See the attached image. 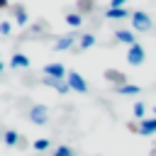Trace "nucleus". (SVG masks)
<instances>
[{"label": "nucleus", "instance_id": "obj_1", "mask_svg": "<svg viewBox=\"0 0 156 156\" xmlns=\"http://www.w3.org/2000/svg\"><path fill=\"white\" fill-rule=\"evenodd\" d=\"M132 24H134L136 32H149V29H151V20H149V15L141 12V10L132 12Z\"/></svg>", "mask_w": 156, "mask_h": 156}, {"label": "nucleus", "instance_id": "obj_2", "mask_svg": "<svg viewBox=\"0 0 156 156\" xmlns=\"http://www.w3.org/2000/svg\"><path fill=\"white\" fill-rule=\"evenodd\" d=\"M66 83H68L71 90H78V93H85V90H88V83L83 80V76H80L78 71H71V73L66 76Z\"/></svg>", "mask_w": 156, "mask_h": 156}, {"label": "nucleus", "instance_id": "obj_3", "mask_svg": "<svg viewBox=\"0 0 156 156\" xmlns=\"http://www.w3.org/2000/svg\"><path fill=\"white\" fill-rule=\"evenodd\" d=\"M44 76L46 78H58V80H66V68L61 66V63H46L44 66Z\"/></svg>", "mask_w": 156, "mask_h": 156}, {"label": "nucleus", "instance_id": "obj_4", "mask_svg": "<svg viewBox=\"0 0 156 156\" xmlns=\"http://www.w3.org/2000/svg\"><path fill=\"white\" fill-rule=\"evenodd\" d=\"M127 61H129L132 66H139V63H144V46H141V44H134V46H129Z\"/></svg>", "mask_w": 156, "mask_h": 156}, {"label": "nucleus", "instance_id": "obj_5", "mask_svg": "<svg viewBox=\"0 0 156 156\" xmlns=\"http://www.w3.org/2000/svg\"><path fill=\"white\" fill-rule=\"evenodd\" d=\"M136 132H139L141 136H151V134H156V117L141 119V122H139V127H136Z\"/></svg>", "mask_w": 156, "mask_h": 156}, {"label": "nucleus", "instance_id": "obj_6", "mask_svg": "<svg viewBox=\"0 0 156 156\" xmlns=\"http://www.w3.org/2000/svg\"><path fill=\"white\" fill-rule=\"evenodd\" d=\"M46 115H49V112H46L44 105H34V107L29 110V119H32L34 124H44V122H46Z\"/></svg>", "mask_w": 156, "mask_h": 156}, {"label": "nucleus", "instance_id": "obj_7", "mask_svg": "<svg viewBox=\"0 0 156 156\" xmlns=\"http://www.w3.org/2000/svg\"><path fill=\"white\" fill-rule=\"evenodd\" d=\"M41 83L44 85H49V88H54V90H58L61 95H66L71 88H68V83L66 80H58V78H41Z\"/></svg>", "mask_w": 156, "mask_h": 156}, {"label": "nucleus", "instance_id": "obj_8", "mask_svg": "<svg viewBox=\"0 0 156 156\" xmlns=\"http://www.w3.org/2000/svg\"><path fill=\"white\" fill-rule=\"evenodd\" d=\"M115 39H117V41H124V44H129V46L139 44V41H136V37H134V32H129V29H117Z\"/></svg>", "mask_w": 156, "mask_h": 156}, {"label": "nucleus", "instance_id": "obj_9", "mask_svg": "<svg viewBox=\"0 0 156 156\" xmlns=\"http://www.w3.org/2000/svg\"><path fill=\"white\" fill-rule=\"evenodd\" d=\"M73 41H76V37H73V34H66V37H61V39L54 44V49H56V51H66V49L73 46Z\"/></svg>", "mask_w": 156, "mask_h": 156}, {"label": "nucleus", "instance_id": "obj_10", "mask_svg": "<svg viewBox=\"0 0 156 156\" xmlns=\"http://www.w3.org/2000/svg\"><path fill=\"white\" fill-rule=\"evenodd\" d=\"M105 76H107V80L117 83V88L127 85V76H124V73H119V71H105Z\"/></svg>", "mask_w": 156, "mask_h": 156}, {"label": "nucleus", "instance_id": "obj_11", "mask_svg": "<svg viewBox=\"0 0 156 156\" xmlns=\"http://www.w3.org/2000/svg\"><path fill=\"white\" fill-rule=\"evenodd\" d=\"M10 66H12V68H27V66H29V58H27L24 54H15V56L10 58Z\"/></svg>", "mask_w": 156, "mask_h": 156}, {"label": "nucleus", "instance_id": "obj_12", "mask_svg": "<svg viewBox=\"0 0 156 156\" xmlns=\"http://www.w3.org/2000/svg\"><path fill=\"white\" fill-rule=\"evenodd\" d=\"M66 22H68V27L78 29V27L83 24V17H80V12H68V15H66Z\"/></svg>", "mask_w": 156, "mask_h": 156}, {"label": "nucleus", "instance_id": "obj_13", "mask_svg": "<svg viewBox=\"0 0 156 156\" xmlns=\"http://www.w3.org/2000/svg\"><path fill=\"white\" fill-rule=\"evenodd\" d=\"M15 20H17V24H20V27H24V24L29 22V20H27V10H24L22 5H17V7H15Z\"/></svg>", "mask_w": 156, "mask_h": 156}, {"label": "nucleus", "instance_id": "obj_14", "mask_svg": "<svg viewBox=\"0 0 156 156\" xmlns=\"http://www.w3.org/2000/svg\"><path fill=\"white\" fill-rule=\"evenodd\" d=\"M2 139H5V144H7V146H17V141H20V134L10 129V132H5V134H2Z\"/></svg>", "mask_w": 156, "mask_h": 156}, {"label": "nucleus", "instance_id": "obj_15", "mask_svg": "<svg viewBox=\"0 0 156 156\" xmlns=\"http://www.w3.org/2000/svg\"><path fill=\"white\" fill-rule=\"evenodd\" d=\"M110 20H124L127 17V10L122 7V10H112V7H107V12H105Z\"/></svg>", "mask_w": 156, "mask_h": 156}, {"label": "nucleus", "instance_id": "obj_16", "mask_svg": "<svg viewBox=\"0 0 156 156\" xmlns=\"http://www.w3.org/2000/svg\"><path fill=\"white\" fill-rule=\"evenodd\" d=\"M119 93H122V95H139V93H141V88H139V85L127 83V85H122V88H119Z\"/></svg>", "mask_w": 156, "mask_h": 156}, {"label": "nucleus", "instance_id": "obj_17", "mask_svg": "<svg viewBox=\"0 0 156 156\" xmlns=\"http://www.w3.org/2000/svg\"><path fill=\"white\" fill-rule=\"evenodd\" d=\"M93 44H95V37H93V34H83V37H80V41H78V46H80V49H90Z\"/></svg>", "mask_w": 156, "mask_h": 156}, {"label": "nucleus", "instance_id": "obj_18", "mask_svg": "<svg viewBox=\"0 0 156 156\" xmlns=\"http://www.w3.org/2000/svg\"><path fill=\"white\" fill-rule=\"evenodd\" d=\"M144 112H146L144 102H136V105H134V117H136V119H144Z\"/></svg>", "mask_w": 156, "mask_h": 156}, {"label": "nucleus", "instance_id": "obj_19", "mask_svg": "<svg viewBox=\"0 0 156 156\" xmlns=\"http://www.w3.org/2000/svg\"><path fill=\"white\" fill-rule=\"evenodd\" d=\"M32 146H34L37 151H46V149H49V139H37Z\"/></svg>", "mask_w": 156, "mask_h": 156}, {"label": "nucleus", "instance_id": "obj_20", "mask_svg": "<svg viewBox=\"0 0 156 156\" xmlns=\"http://www.w3.org/2000/svg\"><path fill=\"white\" fill-rule=\"evenodd\" d=\"M54 156H73V151H71L68 146H58V149L54 151Z\"/></svg>", "mask_w": 156, "mask_h": 156}, {"label": "nucleus", "instance_id": "obj_21", "mask_svg": "<svg viewBox=\"0 0 156 156\" xmlns=\"http://www.w3.org/2000/svg\"><path fill=\"white\" fill-rule=\"evenodd\" d=\"M10 29H12L10 22H0V32H2V34H10Z\"/></svg>", "mask_w": 156, "mask_h": 156}, {"label": "nucleus", "instance_id": "obj_22", "mask_svg": "<svg viewBox=\"0 0 156 156\" xmlns=\"http://www.w3.org/2000/svg\"><path fill=\"white\" fill-rule=\"evenodd\" d=\"M0 7H7V2H5V0H0Z\"/></svg>", "mask_w": 156, "mask_h": 156}, {"label": "nucleus", "instance_id": "obj_23", "mask_svg": "<svg viewBox=\"0 0 156 156\" xmlns=\"http://www.w3.org/2000/svg\"><path fill=\"white\" fill-rule=\"evenodd\" d=\"M0 73H2V61H0Z\"/></svg>", "mask_w": 156, "mask_h": 156}, {"label": "nucleus", "instance_id": "obj_24", "mask_svg": "<svg viewBox=\"0 0 156 156\" xmlns=\"http://www.w3.org/2000/svg\"><path fill=\"white\" fill-rule=\"evenodd\" d=\"M95 156H98V154H95Z\"/></svg>", "mask_w": 156, "mask_h": 156}]
</instances>
